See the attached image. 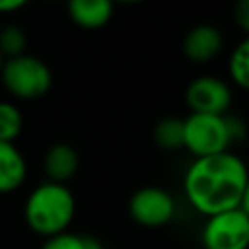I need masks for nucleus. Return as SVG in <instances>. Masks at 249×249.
Wrapping results in <instances>:
<instances>
[{"label": "nucleus", "mask_w": 249, "mask_h": 249, "mask_svg": "<svg viewBox=\"0 0 249 249\" xmlns=\"http://www.w3.org/2000/svg\"><path fill=\"white\" fill-rule=\"evenodd\" d=\"M237 208L249 216V179H247V185L243 189V195H241V200H239V206Z\"/></svg>", "instance_id": "19"}, {"label": "nucleus", "mask_w": 249, "mask_h": 249, "mask_svg": "<svg viewBox=\"0 0 249 249\" xmlns=\"http://www.w3.org/2000/svg\"><path fill=\"white\" fill-rule=\"evenodd\" d=\"M247 179L245 161L231 152H222L196 158L185 173L183 189L191 206L208 218L237 208Z\"/></svg>", "instance_id": "1"}, {"label": "nucleus", "mask_w": 249, "mask_h": 249, "mask_svg": "<svg viewBox=\"0 0 249 249\" xmlns=\"http://www.w3.org/2000/svg\"><path fill=\"white\" fill-rule=\"evenodd\" d=\"M80 167L78 152L70 144H54L45 154V173L51 183L64 185Z\"/></svg>", "instance_id": "10"}, {"label": "nucleus", "mask_w": 249, "mask_h": 249, "mask_svg": "<svg viewBox=\"0 0 249 249\" xmlns=\"http://www.w3.org/2000/svg\"><path fill=\"white\" fill-rule=\"evenodd\" d=\"M200 237L204 249H249V216L239 208L208 216Z\"/></svg>", "instance_id": "5"}, {"label": "nucleus", "mask_w": 249, "mask_h": 249, "mask_svg": "<svg viewBox=\"0 0 249 249\" xmlns=\"http://www.w3.org/2000/svg\"><path fill=\"white\" fill-rule=\"evenodd\" d=\"M4 88L18 99H39L43 97L53 84V74L49 66L31 54H21L8 58L0 72Z\"/></svg>", "instance_id": "3"}, {"label": "nucleus", "mask_w": 249, "mask_h": 249, "mask_svg": "<svg viewBox=\"0 0 249 249\" xmlns=\"http://www.w3.org/2000/svg\"><path fill=\"white\" fill-rule=\"evenodd\" d=\"M228 72H230V78L241 89L249 91V37H245L233 47L228 62Z\"/></svg>", "instance_id": "13"}, {"label": "nucleus", "mask_w": 249, "mask_h": 249, "mask_svg": "<svg viewBox=\"0 0 249 249\" xmlns=\"http://www.w3.org/2000/svg\"><path fill=\"white\" fill-rule=\"evenodd\" d=\"M74 212L76 200L72 191L66 185L51 181L35 187L23 206V218L27 226L45 239L66 231Z\"/></svg>", "instance_id": "2"}, {"label": "nucleus", "mask_w": 249, "mask_h": 249, "mask_svg": "<svg viewBox=\"0 0 249 249\" xmlns=\"http://www.w3.org/2000/svg\"><path fill=\"white\" fill-rule=\"evenodd\" d=\"M99 249H103V247H99Z\"/></svg>", "instance_id": "21"}, {"label": "nucleus", "mask_w": 249, "mask_h": 249, "mask_svg": "<svg viewBox=\"0 0 249 249\" xmlns=\"http://www.w3.org/2000/svg\"><path fill=\"white\" fill-rule=\"evenodd\" d=\"M41 249H99V245L91 237L62 231L53 237H47Z\"/></svg>", "instance_id": "16"}, {"label": "nucleus", "mask_w": 249, "mask_h": 249, "mask_svg": "<svg viewBox=\"0 0 249 249\" xmlns=\"http://www.w3.org/2000/svg\"><path fill=\"white\" fill-rule=\"evenodd\" d=\"M222 45L224 39L220 29L210 23H200L187 31L183 39V53L191 62L202 64L212 60L222 51Z\"/></svg>", "instance_id": "8"}, {"label": "nucleus", "mask_w": 249, "mask_h": 249, "mask_svg": "<svg viewBox=\"0 0 249 249\" xmlns=\"http://www.w3.org/2000/svg\"><path fill=\"white\" fill-rule=\"evenodd\" d=\"M233 21L249 37V0H239L233 6Z\"/></svg>", "instance_id": "17"}, {"label": "nucleus", "mask_w": 249, "mask_h": 249, "mask_svg": "<svg viewBox=\"0 0 249 249\" xmlns=\"http://www.w3.org/2000/svg\"><path fill=\"white\" fill-rule=\"evenodd\" d=\"M183 119L179 117H165L156 123L154 126V142L161 150H179L183 148Z\"/></svg>", "instance_id": "12"}, {"label": "nucleus", "mask_w": 249, "mask_h": 249, "mask_svg": "<svg viewBox=\"0 0 249 249\" xmlns=\"http://www.w3.org/2000/svg\"><path fill=\"white\" fill-rule=\"evenodd\" d=\"M27 177L23 154L12 142H0V195L18 191Z\"/></svg>", "instance_id": "9"}, {"label": "nucleus", "mask_w": 249, "mask_h": 249, "mask_svg": "<svg viewBox=\"0 0 249 249\" xmlns=\"http://www.w3.org/2000/svg\"><path fill=\"white\" fill-rule=\"evenodd\" d=\"M70 19L84 29H99L113 16V4L109 0H72L68 4Z\"/></svg>", "instance_id": "11"}, {"label": "nucleus", "mask_w": 249, "mask_h": 249, "mask_svg": "<svg viewBox=\"0 0 249 249\" xmlns=\"http://www.w3.org/2000/svg\"><path fill=\"white\" fill-rule=\"evenodd\" d=\"M23 128V117L14 103L0 101V142H12Z\"/></svg>", "instance_id": "14"}, {"label": "nucleus", "mask_w": 249, "mask_h": 249, "mask_svg": "<svg viewBox=\"0 0 249 249\" xmlns=\"http://www.w3.org/2000/svg\"><path fill=\"white\" fill-rule=\"evenodd\" d=\"M183 130H185L183 148H187L196 158L228 152V146L231 144L230 124L226 115L191 113L187 119H183Z\"/></svg>", "instance_id": "4"}, {"label": "nucleus", "mask_w": 249, "mask_h": 249, "mask_svg": "<svg viewBox=\"0 0 249 249\" xmlns=\"http://www.w3.org/2000/svg\"><path fill=\"white\" fill-rule=\"evenodd\" d=\"M25 45H27V39H25V33L21 27L18 25H6L2 31H0V54L6 58H16V56H21L25 54Z\"/></svg>", "instance_id": "15"}, {"label": "nucleus", "mask_w": 249, "mask_h": 249, "mask_svg": "<svg viewBox=\"0 0 249 249\" xmlns=\"http://www.w3.org/2000/svg\"><path fill=\"white\" fill-rule=\"evenodd\" d=\"M185 101L191 113L226 115L231 105V89L216 76H198L187 86Z\"/></svg>", "instance_id": "7"}, {"label": "nucleus", "mask_w": 249, "mask_h": 249, "mask_svg": "<svg viewBox=\"0 0 249 249\" xmlns=\"http://www.w3.org/2000/svg\"><path fill=\"white\" fill-rule=\"evenodd\" d=\"M130 218L146 228H160L171 222L175 216V200L173 196L156 185H148L138 189L128 200Z\"/></svg>", "instance_id": "6"}, {"label": "nucleus", "mask_w": 249, "mask_h": 249, "mask_svg": "<svg viewBox=\"0 0 249 249\" xmlns=\"http://www.w3.org/2000/svg\"><path fill=\"white\" fill-rule=\"evenodd\" d=\"M4 62H6V58L0 54V72H2V68H4Z\"/></svg>", "instance_id": "20"}, {"label": "nucleus", "mask_w": 249, "mask_h": 249, "mask_svg": "<svg viewBox=\"0 0 249 249\" xmlns=\"http://www.w3.org/2000/svg\"><path fill=\"white\" fill-rule=\"evenodd\" d=\"M21 6H25L23 0H0V14H10L19 10Z\"/></svg>", "instance_id": "18"}]
</instances>
